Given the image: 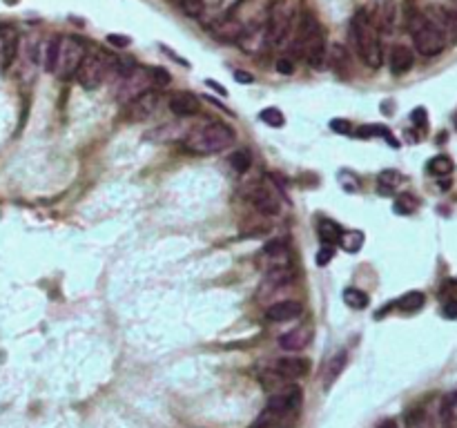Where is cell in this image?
Wrapping results in <instances>:
<instances>
[{
  "instance_id": "cell-1",
  "label": "cell",
  "mask_w": 457,
  "mask_h": 428,
  "mask_svg": "<svg viewBox=\"0 0 457 428\" xmlns=\"http://www.w3.org/2000/svg\"><path fill=\"white\" fill-rule=\"evenodd\" d=\"M350 38H352V45H355L357 56L363 60V65H368L370 69H379L383 62L379 29L366 9H357V12L352 14Z\"/></svg>"
},
{
  "instance_id": "cell-2",
  "label": "cell",
  "mask_w": 457,
  "mask_h": 428,
  "mask_svg": "<svg viewBox=\"0 0 457 428\" xmlns=\"http://www.w3.org/2000/svg\"><path fill=\"white\" fill-rule=\"evenodd\" d=\"M234 141H236L234 130L221 121H207L203 125H196V128L188 130V134H185V139H183L185 148L201 156L219 154L230 148Z\"/></svg>"
},
{
  "instance_id": "cell-3",
  "label": "cell",
  "mask_w": 457,
  "mask_h": 428,
  "mask_svg": "<svg viewBox=\"0 0 457 428\" xmlns=\"http://www.w3.org/2000/svg\"><path fill=\"white\" fill-rule=\"evenodd\" d=\"M301 402H304V393L299 386L290 384L284 386L282 391L273 393L266 411L259 417L257 426H275V428H290L299 417Z\"/></svg>"
},
{
  "instance_id": "cell-4",
  "label": "cell",
  "mask_w": 457,
  "mask_h": 428,
  "mask_svg": "<svg viewBox=\"0 0 457 428\" xmlns=\"http://www.w3.org/2000/svg\"><path fill=\"white\" fill-rule=\"evenodd\" d=\"M295 51L310 67H321L326 60V34L313 14H301L295 31Z\"/></svg>"
},
{
  "instance_id": "cell-5",
  "label": "cell",
  "mask_w": 457,
  "mask_h": 428,
  "mask_svg": "<svg viewBox=\"0 0 457 428\" xmlns=\"http://www.w3.org/2000/svg\"><path fill=\"white\" fill-rule=\"evenodd\" d=\"M406 27L413 36V43H415V49H417V54H422L426 58H433L444 51L446 34L438 25H433L431 20L424 16V12L415 9L413 5H408V12H406Z\"/></svg>"
},
{
  "instance_id": "cell-6",
  "label": "cell",
  "mask_w": 457,
  "mask_h": 428,
  "mask_svg": "<svg viewBox=\"0 0 457 428\" xmlns=\"http://www.w3.org/2000/svg\"><path fill=\"white\" fill-rule=\"evenodd\" d=\"M152 87H157L152 78V67H134L130 62L126 69L117 74L114 96H117V101L123 103V105H128V103H132L137 96H141L143 92H148Z\"/></svg>"
},
{
  "instance_id": "cell-7",
  "label": "cell",
  "mask_w": 457,
  "mask_h": 428,
  "mask_svg": "<svg viewBox=\"0 0 457 428\" xmlns=\"http://www.w3.org/2000/svg\"><path fill=\"white\" fill-rule=\"evenodd\" d=\"M119 60L112 54H105V51H94V54H85L83 62L76 69V80L83 89H96L103 85L110 74L117 71Z\"/></svg>"
},
{
  "instance_id": "cell-8",
  "label": "cell",
  "mask_w": 457,
  "mask_h": 428,
  "mask_svg": "<svg viewBox=\"0 0 457 428\" xmlns=\"http://www.w3.org/2000/svg\"><path fill=\"white\" fill-rule=\"evenodd\" d=\"M85 58V43L76 36H58L56 43V58H54V69L51 74L60 78L76 76L78 65Z\"/></svg>"
},
{
  "instance_id": "cell-9",
  "label": "cell",
  "mask_w": 457,
  "mask_h": 428,
  "mask_svg": "<svg viewBox=\"0 0 457 428\" xmlns=\"http://www.w3.org/2000/svg\"><path fill=\"white\" fill-rule=\"evenodd\" d=\"M293 27V7L288 5V0H275L268 9V20H266V36L270 47H279L286 43V38Z\"/></svg>"
},
{
  "instance_id": "cell-10",
  "label": "cell",
  "mask_w": 457,
  "mask_h": 428,
  "mask_svg": "<svg viewBox=\"0 0 457 428\" xmlns=\"http://www.w3.org/2000/svg\"><path fill=\"white\" fill-rule=\"evenodd\" d=\"M243 199L261 216H275L279 212V194L266 181H252L243 187Z\"/></svg>"
},
{
  "instance_id": "cell-11",
  "label": "cell",
  "mask_w": 457,
  "mask_h": 428,
  "mask_svg": "<svg viewBox=\"0 0 457 428\" xmlns=\"http://www.w3.org/2000/svg\"><path fill=\"white\" fill-rule=\"evenodd\" d=\"M295 281V273H293V266H273V268H266L261 284H259V292H257V299H268L277 295L279 290H286L293 286Z\"/></svg>"
},
{
  "instance_id": "cell-12",
  "label": "cell",
  "mask_w": 457,
  "mask_h": 428,
  "mask_svg": "<svg viewBox=\"0 0 457 428\" xmlns=\"http://www.w3.org/2000/svg\"><path fill=\"white\" fill-rule=\"evenodd\" d=\"M161 105V92L159 89H148L143 92L141 96H137L132 103H128V110H126V119L130 123H139V121H145L150 119L154 112L159 110Z\"/></svg>"
},
{
  "instance_id": "cell-13",
  "label": "cell",
  "mask_w": 457,
  "mask_h": 428,
  "mask_svg": "<svg viewBox=\"0 0 457 428\" xmlns=\"http://www.w3.org/2000/svg\"><path fill=\"white\" fill-rule=\"evenodd\" d=\"M18 51V31L14 25L0 23V67L7 69Z\"/></svg>"
},
{
  "instance_id": "cell-14",
  "label": "cell",
  "mask_w": 457,
  "mask_h": 428,
  "mask_svg": "<svg viewBox=\"0 0 457 428\" xmlns=\"http://www.w3.org/2000/svg\"><path fill=\"white\" fill-rule=\"evenodd\" d=\"M210 31L214 34V38L221 40V43H236V40L241 38V34H243V25L239 23L232 14H227L223 18L212 20Z\"/></svg>"
},
{
  "instance_id": "cell-15",
  "label": "cell",
  "mask_w": 457,
  "mask_h": 428,
  "mask_svg": "<svg viewBox=\"0 0 457 428\" xmlns=\"http://www.w3.org/2000/svg\"><path fill=\"white\" fill-rule=\"evenodd\" d=\"M168 108H170V112L174 114V117L185 119V117H194V114H199L201 103L192 92H174L170 96V101H168Z\"/></svg>"
},
{
  "instance_id": "cell-16",
  "label": "cell",
  "mask_w": 457,
  "mask_h": 428,
  "mask_svg": "<svg viewBox=\"0 0 457 428\" xmlns=\"http://www.w3.org/2000/svg\"><path fill=\"white\" fill-rule=\"evenodd\" d=\"M275 370L282 375L284 379L295 382V379L306 377L310 373V361L306 357H282L275 363Z\"/></svg>"
},
{
  "instance_id": "cell-17",
  "label": "cell",
  "mask_w": 457,
  "mask_h": 428,
  "mask_svg": "<svg viewBox=\"0 0 457 428\" xmlns=\"http://www.w3.org/2000/svg\"><path fill=\"white\" fill-rule=\"evenodd\" d=\"M239 45H241L245 51H250V54H259V51H264L268 45V36H266V25H250V27H243V34L241 38L236 40Z\"/></svg>"
},
{
  "instance_id": "cell-18",
  "label": "cell",
  "mask_w": 457,
  "mask_h": 428,
  "mask_svg": "<svg viewBox=\"0 0 457 428\" xmlns=\"http://www.w3.org/2000/svg\"><path fill=\"white\" fill-rule=\"evenodd\" d=\"M310 341H313V328L299 326V328L290 330V332H286V335L279 337V346L288 352H299V350H304Z\"/></svg>"
},
{
  "instance_id": "cell-19",
  "label": "cell",
  "mask_w": 457,
  "mask_h": 428,
  "mask_svg": "<svg viewBox=\"0 0 457 428\" xmlns=\"http://www.w3.org/2000/svg\"><path fill=\"white\" fill-rule=\"evenodd\" d=\"M301 315V304L293 299H286V301H277V304L268 306L266 310V319L268 321H275V323H284V321H293Z\"/></svg>"
},
{
  "instance_id": "cell-20",
  "label": "cell",
  "mask_w": 457,
  "mask_h": 428,
  "mask_svg": "<svg viewBox=\"0 0 457 428\" xmlns=\"http://www.w3.org/2000/svg\"><path fill=\"white\" fill-rule=\"evenodd\" d=\"M413 62H415V56H413V51H411L406 45H395V47L390 49V54H388V67H390V71H393L395 76L406 74V71L413 67Z\"/></svg>"
},
{
  "instance_id": "cell-21",
  "label": "cell",
  "mask_w": 457,
  "mask_h": 428,
  "mask_svg": "<svg viewBox=\"0 0 457 428\" xmlns=\"http://www.w3.org/2000/svg\"><path fill=\"white\" fill-rule=\"evenodd\" d=\"M372 20H375L377 29H381L383 34H390L395 29V20H397L395 0H377V16Z\"/></svg>"
},
{
  "instance_id": "cell-22",
  "label": "cell",
  "mask_w": 457,
  "mask_h": 428,
  "mask_svg": "<svg viewBox=\"0 0 457 428\" xmlns=\"http://www.w3.org/2000/svg\"><path fill=\"white\" fill-rule=\"evenodd\" d=\"M261 257L266 261V268H273V266H290V252H288V246L284 241H270L264 250H261Z\"/></svg>"
},
{
  "instance_id": "cell-23",
  "label": "cell",
  "mask_w": 457,
  "mask_h": 428,
  "mask_svg": "<svg viewBox=\"0 0 457 428\" xmlns=\"http://www.w3.org/2000/svg\"><path fill=\"white\" fill-rule=\"evenodd\" d=\"M330 67L337 76L346 78L350 74V54L344 45H332L330 49Z\"/></svg>"
},
{
  "instance_id": "cell-24",
  "label": "cell",
  "mask_w": 457,
  "mask_h": 428,
  "mask_svg": "<svg viewBox=\"0 0 457 428\" xmlns=\"http://www.w3.org/2000/svg\"><path fill=\"white\" fill-rule=\"evenodd\" d=\"M317 232H319V239H321V243H326V246H337L339 243V237H341V225L337 223V221H332V219H326V216H321L319 219V223H317Z\"/></svg>"
},
{
  "instance_id": "cell-25",
  "label": "cell",
  "mask_w": 457,
  "mask_h": 428,
  "mask_svg": "<svg viewBox=\"0 0 457 428\" xmlns=\"http://www.w3.org/2000/svg\"><path fill=\"white\" fill-rule=\"evenodd\" d=\"M346 363H348V352H346V350L337 352L335 357H332V359L328 361L326 373H324V377H326V388H330L332 382H335V379L339 377L341 370L346 368Z\"/></svg>"
},
{
  "instance_id": "cell-26",
  "label": "cell",
  "mask_w": 457,
  "mask_h": 428,
  "mask_svg": "<svg viewBox=\"0 0 457 428\" xmlns=\"http://www.w3.org/2000/svg\"><path fill=\"white\" fill-rule=\"evenodd\" d=\"M402 181H404L402 172H397V170H383L377 176V187H379L381 194H393L402 185Z\"/></svg>"
},
{
  "instance_id": "cell-27",
  "label": "cell",
  "mask_w": 457,
  "mask_h": 428,
  "mask_svg": "<svg viewBox=\"0 0 457 428\" xmlns=\"http://www.w3.org/2000/svg\"><path fill=\"white\" fill-rule=\"evenodd\" d=\"M337 246H341V250H344V252H348V255H357L359 250L363 248V232H359V230L341 232Z\"/></svg>"
},
{
  "instance_id": "cell-28",
  "label": "cell",
  "mask_w": 457,
  "mask_h": 428,
  "mask_svg": "<svg viewBox=\"0 0 457 428\" xmlns=\"http://www.w3.org/2000/svg\"><path fill=\"white\" fill-rule=\"evenodd\" d=\"M357 137H359V139L381 137L383 141H388V143H390V148H399V143L393 139V134L388 132V128H383V125H363V128L357 130Z\"/></svg>"
},
{
  "instance_id": "cell-29",
  "label": "cell",
  "mask_w": 457,
  "mask_h": 428,
  "mask_svg": "<svg viewBox=\"0 0 457 428\" xmlns=\"http://www.w3.org/2000/svg\"><path fill=\"white\" fill-rule=\"evenodd\" d=\"M424 304H426L424 292L413 290V292H406V295H404V297H399L397 308H399L402 312H417V310L424 308Z\"/></svg>"
},
{
  "instance_id": "cell-30",
  "label": "cell",
  "mask_w": 457,
  "mask_h": 428,
  "mask_svg": "<svg viewBox=\"0 0 457 428\" xmlns=\"http://www.w3.org/2000/svg\"><path fill=\"white\" fill-rule=\"evenodd\" d=\"M453 161H451V156H446V154H438V156H433V159L429 161V172L431 174H435V176H449L451 172H453Z\"/></svg>"
},
{
  "instance_id": "cell-31",
  "label": "cell",
  "mask_w": 457,
  "mask_h": 428,
  "mask_svg": "<svg viewBox=\"0 0 457 428\" xmlns=\"http://www.w3.org/2000/svg\"><path fill=\"white\" fill-rule=\"evenodd\" d=\"M341 297H344L346 306L355 308V310H363V308L368 306V295L363 290H359V288H346Z\"/></svg>"
},
{
  "instance_id": "cell-32",
  "label": "cell",
  "mask_w": 457,
  "mask_h": 428,
  "mask_svg": "<svg viewBox=\"0 0 457 428\" xmlns=\"http://www.w3.org/2000/svg\"><path fill=\"white\" fill-rule=\"evenodd\" d=\"M227 163H230V168L234 172L243 174V172L250 170L252 156H250V152H245V150H236V152H232L230 156H227Z\"/></svg>"
},
{
  "instance_id": "cell-33",
  "label": "cell",
  "mask_w": 457,
  "mask_h": 428,
  "mask_svg": "<svg viewBox=\"0 0 457 428\" xmlns=\"http://www.w3.org/2000/svg\"><path fill=\"white\" fill-rule=\"evenodd\" d=\"M176 5L181 7V12L190 18H201L205 12V3L203 0H176Z\"/></svg>"
},
{
  "instance_id": "cell-34",
  "label": "cell",
  "mask_w": 457,
  "mask_h": 428,
  "mask_svg": "<svg viewBox=\"0 0 457 428\" xmlns=\"http://www.w3.org/2000/svg\"><path fill=\"white\" fill-rule=\"evenodd\" d=\"M259 119H261L266 125H270V128H284L286 125V117L282 114V110H277V108H266L261 114H259Z\"/></svg>"
},
{
  "instance_id": "cell-35",
  "label": "cell",
  "mask_w": 457,
  "mask_h": 428,
  "mask_svg": "<svg viewBox=\"0 0 457 428\" xmlns=\"http://www.w3.org/2000/svg\"><path fill=\"white\" fill-rule=\"evenodd\" d=\"M393 210L397 214H413L415 210H417V201H415V196H411V194H402V196H397V201H395Z\"/></svg>"
},
{
  "instance_id": "cell-36",
  "label": "cell",
  "mask_w": 457,
  "mask_h": 428,
  "mask_svg": "<svg viewBox=\"0 0 457 428\" xmlns=\"http://www.w3.org/2000/svg\"><path fill=\"white\" fill-rule=\"evenodd\" d=\"M56 43H58V36L56 38H49L45 43V51H43V67L47 71L54 69V58H56Z\"/></svg>"
},
{
  "instance_id": "cell-37",
  "label": "cell",
  "mask_w": 457,
  "mask_h": 428,
  "mask_svg": "<svg viewBox=\"0 0 457 428\" xmlns=\"http://www.w3.org/2000/svg\"><path fill=\"white\" fill-rule=\"evenodd\" d=\"M332 257H335V246H326L324 243L319 252H317V257H315V264L317 266H328Z\"/></svg>"
},
{
  "instance_id": "cell-38",
  "label": "cell",
  "mask_w": 457,
  "mask_h": 428,
  "mask_svg": "<svg viewBox=\"0 0 457 428\" xmlns=\"http://www.w3.org/2000/svg\"><path fill=\"white\" fill-rule=\"evenodd\" d=\"M277 71L279 74H284V76H290V74H295V62H293V58L290 56H282L277 60Z\"/></svg>"
},
{
  "instance_id": "cell-39",
  "label": "cell",
  "mask_w": 457,
  "mask_h": 428,
  "mask_svg": "<svg viewBox=\"0 0 457 428\" xmlns=\"http://www.w3.org/2000/svg\"><path fill=\"white\" fill-rule=\"evenodd\" d=\"M152 78H154V85L157 87H163V85H168L170 83V74L161 67H152Z\"/></svg>"
},
{
  "instance_id": "cell-40",
  "label": "cell",
  "mask_w": 457,
  "mask_h": 428,
  "mask_svg": "<svg viewBox=\"0 0 457 428\" xmlns=\"http://www.w3.org/2000/svg\"><path fill=\"white\" fill-rule=\"evenodd\" d=\"M330 130L337 132V134H352V125L344 119H335L330 123Z\"/></svg>"
},
{
  "instance_id": "cell-41",
  "label": "cell",
  "mask_w": 457,
  "mask_h": 428,
  "mask_svg": "<svg viewBox=\"0 0 457 428\" xmlns=\"http://www.w3.org/2000/svg\"><path fill=\"white\" fill-rule=\"evenodd\" d=\"M411 121L417 125L420 130H426V123H429V117H426V110L424 108H417L413 114H411Z\"/></svg>"
},
{
  "instance_id": "cell-42",
  "label": "cell",
  "mask_w": 457,
  "mask_h": 428,
  "mask_svg": "<svg viewBox=\"0 0 457 428\" xmlns=\"http://www.w3.org/2000/svg\"><path fill=\"white\" fill-rule=\"evenodd\" d=\"M442 315H444L446 319H457V301H455V299L446 301V304L442 306Z\"/></svg>"
},
{
  "instance_id": "cell-43",
  "label": "cell",
  "mask_w": 457,
  "mask_h": 428,
  "mask_svg": "<svg viewBox=\"0 0 457 428\" xmlns=\"http://www.w3.org/2000/svg\"><path fill=\"white\" fill-rule=\"evenodd\" d=\"M107 40H110L112 45H117V47H128L130 45V38L128 36H119V34H110Z\"/></svg>"
},
{
  "instance_id": "cell-44",
  "label": "cell",
  "mask_w": 457,
  "mask_h": 428,
  "mask_svg": "<svg viewBox=\"0 0 457 428\" xmlns=\"http://www.w3.org/2000/svg\"><path fill=\"white\" fill-rule=\"evenodd\" d=\"M449 25H451V34L457 38V5L449 12Z\"/></svg>"
},
{
  "instance_id": "cell-45",
  "label": "cell",
  "mask_w": 457,
  "mask_h": 428,
  "mask_svg": "<svg viewBox=\"0 0 457 428\" xmlns=\"http://www.w3.org/2000/svg\"><path fill=\"white\" fill-rule=\"evenodd\" d=\"M234 80H236V83H252L255 78H252L250 74H248V71L236 69V71H234Z\"/></svg>"
},
{
  "instance_id": "cell-46",
  "label": "cell",
  "mask_w": 457,
  "mask_h": 428,
  "mask_svg": "<svg viewBox=\"0 0 457 428\" xmlns=\"http://www.w3.org/2000/svg\"><path fill=\"white\" fill-rule=\"evenodd\" d=\"M205 85H207V87H212V89H216V92L221 94V96H225V94H227V92H225V87H223V85H219V83H216V80H205Z\"/></svg>"
},
{
  "instance_id": "cell-47",
  "label": "cell",
  "mask_w": 457,
  "mask_h": 428,
  "mask_svg": "<svg viewBox=\"0 0 457 428\" xmlns=\"http://www.w3.org/2000/svg\"><path fill=\"white\" fill-rule=\"evenodd\" d=\"M379 428H399V426H397V422H395V420H383L379 424Z\"/></svg>"
},
{
  "instance_id": "cell-48",
  "label": "cell",
  "mask_w": 457,
  "mask_h": 428,
  "mask_svg": "<svg viewBox=\"0 0 457 428\" xmlns=\"http://www.w3.org/2000/svg\"><path fill=\"white\" fill-rule=\"evenodd\" d=\"M7 3H9V5H16V3H18V0H7Z\"/></svg>"
},
{
  "instance_id": "cell-49",
  "label": "cell",
  "mask_w": 457,
  "mask_h": 428,
  "mask_svg": "<svg viewBox=\"0 0 457 428\" xmlns=\"http://www.w3.org/2000/svg\"><path fill=\"white\" fill-rule=\"evenodd\" d=\"M255 428H275V426H255Z\"/></svg>"
},
{
  "instance_id": "cell-50",
  "label": "cell",
  "mask_w": 457,
  "mask_h": 428,
  "mask_svg": "<svg viewBox=\"0 0 457 428\" xmlns=\"http://www.w3.org/2000/svg\"><path fill=\"white\" fill-rule=\"evenodd\" d=\"M455 5H457V0H455Z\"/></svg>"
}]
</instances>
